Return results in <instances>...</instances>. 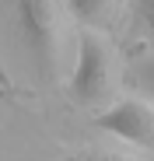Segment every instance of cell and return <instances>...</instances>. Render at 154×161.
<instances>
[{"label": "cell", "mask_w": 154, "mask_h": 161, "mask_svg": "<svg viewBox=\"0 0 154 161\" xmlns=\"http://www.w3.org/2000/svg\"><path fill=\"white\" fill-rule=\"evenodd\" d=\"M11 18L18 28V42L25 49V56L32 60V67L42 77L56 74V56H60V39H56V11L46 0H21L11 4Z\"/></svg>", "instance_id": "obj_1"}, {"label": "cell", "mask_w": 154, "mask_h": 161, "mask_svg": "<svg viewBox=\"0 0 154 161\" xmlns=\"http://www.w3.org/2000/svg\"><path fill=\"white\" fill-rule=\"evenodd\" d=\"M112 91V56L109 46L95 32H81L77 42V67L70 74L67 95L81 105H102Z\"/></svg>", "instance_id": "obj_2"}, {"label": "cell", "mask_w": 154, "mask_h": 161, "mask_svg": "<svg viewBox=\"0 0 154 161\" xmlns=\"http://www.w3.org/2000/svg\"><path fill=\"white\" fill-rule=\"evenodd\" d=\"M98 126L133 147H154V109L144 98L116 102L112 109H105L98 116Z\"/></svg>", "instance_id": "obj_3"}, {"label": "cell", "mask_w": 154, "mask_h": 161, "mask_svg": "<svg viewBox=\"0 0 154 161\" xmlns=\"http://www.w3.org/2000/svg\"><path fill=\"white\" fill-rule=\"evenodd\" d=\"M130 28L137 32L140 42L154 46V0H137V4H130Z\"/></svg>", "instance_id": "obj_4"}, {"label": "cell", "mask_w": 154, "mask_h": 161, "mask_svg": "<svg viewBox=\"0 0 154 161\" xmlns=\"http://www.w3.org/2000/svg\"><path fill=\"white\" fill-rule=\"evenodd\" d=\"M130 80H133V88L147 98V105L154 109V53H147V56H140L130 70Z\"/></svg>", "instance_id": "obj_5"}, {"label": "cell", "mask_w": 154, "mask_h": 161, "mask_svg": "<svg viewBox=\"0 0 154 161\" xmlns=\"http://www.w3.org/2000/svg\"><path fill=\"white\" fill-rule=\"evenodd\" d=\"M70 14L77 21H84V25H105V18L112 14V4L109 0H74V4H67Z\"/></svg>", "instance_id": "obj_6"}, {"label": "cell", "mask_w": 154, "mask_h": 161, "mask_svg": "<svg viewBox=\"0 0 154 161\" xmlns=\"http://www.w3.org/2000/svg\"><path fill=\"white\" fill-rule=\"evenodd\" d=\"M21 161H98V158H88V154H74V158H21Z\"/></svg>", "instance_id": "obj_7"}]
</instances>
